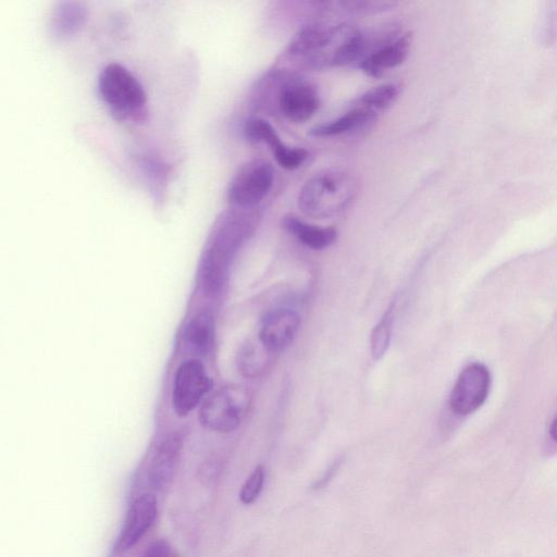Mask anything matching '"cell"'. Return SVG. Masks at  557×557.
<instances>
[{
	"instance_id": "6da1fadb",
	"label": "cell",
	"mask_w": 557,
	"mask_h": 557,
	"mask_svg": "<svg viewBox=\"0 0 557 557\" xmlns=\"http://www.w3.org/2000/svg\"><path fill=\"white\" fill-rule=\"evenodd\" d=\"M251 210L233 208L219 219L203 259L202 281L207 290L215 292L222 286L231 259L252 231Z\"/></svg>"
},
{
	"instance_id": "7a4b0ae2",
	"label": "cell",
	"mask_w": 557,
	"mask_h": 557,
	"mask_svg": "<svg viewBox=\"0 0 557 557\" xmlns=\"http://www.w3.org/2000/svg\"><path fill=\"white\" fill-rule=\"evenodd\" d=\"M357 182L345 171L317 173L301 187L298 208L313 219H330L341 214L354 201Z\"/></svg>"
},
{
	"instance_id": "3957f363",
	"label": "cell",
	"mask_w": 557,
	"mask_h": 557,
	"mask_svg": "<svg viewBox=\"0 0 557 557\" xmlns=\"http://www.w3.org/2000/svg\"><path fill=\"white\" fill-rule=\"evenodd\" d=\"M356 28L346 22L324 18L312 21L296 33L286 53L301 59L308 67H331L335 52Z\"/></svg>"
},
{
	"instance_id": "277c9868",
	"label": "cell",
	"mask_w": 557,
	"mask_h": 557,
	"mask_svg": "<svg viewBox=\"0 0 557 557\" xmlns=\"http://www.w3.org/2000/svg\"><path fill=\"white\" fill-rule=\"evenodd\" d=\"M251 404V395L242 385H226L205 399L199 421L208 430L228 433L238 428Z\"/></svg>"
},
{
	"instance_id": "5b68a950",
	"label": "cell",
	"mask_w": 557,
	"mask_h": 557,
	"mask_svg": "<svg viewBox=\"0 0 557 557\" xmlns=\"http://www.w3.org/2000/svg\"><path fill=\"white\" fill-rule=\"evenodd\" d=\"M98 88L103 101L122 117L138 114L146 104L143 86L119 63H109L101 70Z\"/></svg>"
},
{
	"instance_id": "8992f818",
	"label": "cell",
	"mask_w": 557,
	"mask_h": 557,
	"mask_svg": "<svg viewBox=\"0 0 557 557\" xmlns=\"http://www.w3.org/2000/svg\"><path fill=\"white\" fill-rule=\"evenodd\" d=\"M274 180L270 162L255 159L244 164L230 183L227 199L236 209H255L269 194Z\"/></svg>"
},
{
	"instance_id": "52a82bcc",
	"label": "cell",
	"mask_w": 557,
	"mask_h": 557,
	"mask_svg": "<svg viewBox=\"0 0 557 557\" xmlns=\"http://www.w3.org/2000/svg\"><path fill=\"white\" fill-rule=\"evenodd\" d=\"M276 99L281 113L294 123L310 120L320 107V97L315 86L299 76L282 78Z\"/></svg>"
},
{
	"instance_id": "ba28073f",
	"label": "cell",
	"mask_w": 557,
	"mask_h": 557,
	"mask_svg": "<svg viewBox=\"0 0 557 557\" xmlns=\"http://www.w3.org/2000/svg\"><path fill=\"white\" fill-rule=\"evenodd\" d=\"M211 387L212 381L199 360L183 362L175 372L173 383L172 404L175 412L181 417L188 414Z\"/></svg>"
},
{
	"instance_id": "9c48e42d",
	"label": "cell",
	"mask_w": 557,
	"mask_h": 557,
	"mask_svg": "<svg viewBox=\"0 0 557 557\" xmlns=\"http://www.w3.org/2000/svg\"><path fill=\"white\" fill-rule=\"evenodd\" d=\"M491 386L488 369L479 362L466 367L458 375L449 397L450 409L460 416L478 410L485 401Z\"/></svg>"
},
{
	"instance_id": "30bf717a",
	"label": "cell",
	"mask_w": 557,
	"mask_h": 557,
	"mask_svg": "<svg viewBox=\"0 0 557 557\" xmlns=\"http://www.w3.org/2000/svg\"><path fill=\"white\" fill-rule=\"evenodd\" d=\"M158 516V500L152 493H143L129 504L123 525L116 537L115 550L134 547L151 529Z\"/></svg>"
},
{
	"instance_id": "8fae6325",
	"label": "cell",
	"mask_w": 557,
	"mask_h": 557,
	"mask_svg": "<svg viewBox=\"0 0 557 557\" xmlns=\"http://www.w3.org/2000/svg\"><path fill=\"white\" fill-rule=\"evenodd\" d=\"M300 325L298 313L289 308H276L261 320L258 339L272 354L286 349L294 341Z\"/></svg>"
},
{
	"instance_id": "7c38bea8",
	"label": "cell",
	"mask_w": 557,
	"mask_h": 557,
	"mask_svg": "<svg viewBox=\"0 0 557 557\" xmlns=\"http://www.w3.org/2000/svg\"><path fill=\"white\" fill-rule=\"evenodd\" d=\"M182 450L177 434L164 437L156 448L147 469V481L154 490H163L173 479Z\"/></svg>"
},
{
	"instance_id": "4fadbf2b",
	"label": "cell",
	"mask_w": 557,
	"mask_h": 557,
	"mask_svg": "<svg viewBox=\"0 0 557 557\" xmlns=\"http://www.w3.org/2000/svg\"><path fill=\"white\" fill-rule=\"evenodd\" d=\"M410 41V35L404 34L374 51L358 66L367 75L379 78L383 75L384 71L396 67L406 60Z\"/></svg>"
},
{
	"instance_id": "5bb4252c",
	"label": "cell",
	"mask_w": 557,
	"mask_h": 557,
	"mask_svg": "<svg viewBox=\"0 0 557 557\" xmlns=\"http://www.w3.org/2000/svg\"><path fill=\"white\" fill-rule=\"evenodd\" d=\"M282 225L300 243L314 250L330 247L337 237V232L334 227L309 224L294 214L285 215L282 220Z\"/></svg>"
},
{
	"instance_id": "9a60e30c",
	"label": "cell",
	"mask_w": 557,
	"mask_h": 557,
	"mask_svg": "<svg viewBox=\"0 0 557 557\" xmlns=\"http://www.w3.org/2000/svg\"><path fill=\"white\" fill-rule=\"evenodd\" d=\"M376 119V112L357 106L342 116L327 123L319 124L309 132L314 137H332L354 131H360Z\"/></svg>"
},
{
	"instance_id": "2e32d148",
	"label": "cell",
	"mask_w": 557,
	"mask_h": 557,
	"mask_svg": "<svg viewBox=\"0 0 557 557\" xmlns=\"http://www.w3.org/2000/svg\"><path fill=\"white\" fill-rule=\"evenodd\" d=\"M85 16L86 9L82 2H57L50 15V32L58 38L67 37L82 27Z\"/></svg>"
},
{
	"instance_id": "e0dca14e",
	"label": "cell",
	"mask_w": 557,
	"mask_h": 557,
	"mask_svg": "<svg viewBox=\"0 0 557 557\" xmlns=\"http://www.w3.org/2000/svg\"><path fill=\"white\" fill-rule=\"evenodd\" d=\"M213 320L209 313L201 312L195 315L184 332L187 348L200 355L208 352L213 344Z\"/></svg>"
},
{
	"instance_id": "ac0fdd59",
	"label": "cell",
	"mask_w": 557,
	"mask_h": 557,
	"mask_svg": "<svg viewBox=\"0 0 557 557\" xmlns=\"http://www.w3.org/2000/svg\"><path fill=\"white\" fill-rule=\"evenodd\" d=\"M272 356L274 354L269 351L259 339L258 343H249L238 354V370L247 377H257L267 370Z\"/></svg>"
},
{
	"instance_id": "d6986e66",
	"label": "cell",
	"mask_w": 557,
	"mask_h": 557,
	"mask_svg": "<svg viewBox=\"0 0 557 557\" xmlns=\"http://www.w3.org/2000/svg\"><path fill=\"white\" fill-rule=\"evenodd\" d=\"M244 133L250 141L267 144L272 152L284 144L275 128L261 117L248 119L244 125Z\"/></svg>"
},
{
	"instance_id": "ffe728a7",
	"label": "cell",
	"mask_w": 557,
	"mask_h": 557,
	"mask_svg": "<svg viewBox=\"0 0 557 557\" xmlns=\"http://www.w3.org/2000/svg\"><path fill=\"white\" fill-rule=\"evenodd\" d=\"M399 94L398 86L394 84H383L369 89L359 98V106L371 111L387 109Z\"/></svg>"
},
{
	"instance_id": "44dd1931",
	"label": "cell",
	"mask_w": 557,
	"mask_h": 557,
	"mask_svg": "<svg viewBox=\"0 0 557 557\" xmlns=\"http://www.w3.org/2000/svg\"><path fill=\"white\" fill-rule=\"evenodd\" d=\"M392 309L374 326L370 335V349L374 359H381L391 343L392 337Z\"/></svg>"
},
{
	"instance_id": "7402d4cb",
	"label": "cell",
	"mask_w": 557,
	"mask_h": 557,
	"mask_svg": "<svg viewBox=\"0 0 557 557\" xmlns=\"http://www.w3.org/2000/svg\"><path fill=\"white\" fill-rule=\"evenodd\" d=\"M264 483V469L258 466L246 480L239 492V500L244 505L252 504L259 496Z\"/></svg>"
},
{
	"instance_id": "603a6c76",
	"label": "cell",
	"mask_w": 557,
	"mask_h": 557,
	"mask_svg": "<svg viewBox=\"0 0 557 557\" xmlns=\"http://www.w3.org/2000/svg\"><path fill=\"white\" fill-rule=\"evenodd\" d=\"M276 162L286 170H296L304 164L308 158V151L299 147L284 145L273 153Z\"/></svg>"
},
{
	"instance_id": "cb8c5ba5",
	"label": "cell",
	"mask_w": 557,
	"mask_h": 557,
	"mask_svg": "<svg viewBox=\"0 0 557 557\" xmlns=\"http://www.w3.org/2000/svg\"><path fill=\"white\" fill-rule=\"evenodd\" d=\"M141 557H174V552L166 540L157 539L147 545Z\"/></svg>"
},
{
	"instance_id": "d4e9b609",
	"label": "cell",
	"mask_w": 557,
	"mask_h": 557,
	"mask_svg": "<svg viewBox=\"0 0 557 557\" xmlns=\"http://www.w3.org/2000/svg\"><path fill=\"white\" fill-rule=\"evenodd\" d=\"M550 436L553 440L557 442V417L554 419L550 429H549Z\"/></svg>"
}]
</instances>
